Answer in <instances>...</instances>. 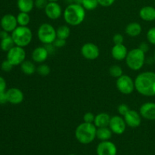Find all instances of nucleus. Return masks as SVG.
<instances>
[{
    "mask_svg": "<svg viewBox=\"0 0 155 155\" xmlns=\"http://www.w3.org/2000/svg\"><path fill=\"white\" fill-rule=\"evenodd\" d=\"M21 70L26 75H33L36 72V67L35 62L32 61L25 60L21 64Z\"/></svg>",
    "mask_w": 155,
    "mask_h": 155,
    "instance_id": "obj_24",
    "label": "nucleus"
},
{
    "mask_svg": "<svg viewBox=\"0 0 155 155\" xmlns=\"http://www.w3.org/2000/svg\"><path fill=\"white\" fill-rule=\"evenodd\" d=\"M13 67L14 65L8 60H5L2 63L1 69L5 72H9V71H12Z\"/></svg>",
    "mask_w": 155,
    "mask_h": 155,
    "instance_id": "obj_34",
    "label": "nucleus"
},
{
    "mask_svg": "<svg viewBox=\"0 0 155 155\" xmlns=\"http://www.w3.org/2000/svg\"><path fill=\"white\" fill-rule=\"evenodd\" d=\"M124 120L127 127L130 128H137L142 124V116L140 113L136 110L130 109L124 116Z\"/></svg>",
    "mask_w": 155,
    "mask_h": 155,
    "instance_id": "obj_13",
    "label": "nucleus"
},
{
    "mask_svg": "<svg viewBox=\"0 0 155 155\" xmlns=\"http://www.w3.org/2000/svg\"><path fill=\"white\" fill-rule=\"evenodd\" d=\"M116 87L117 90L124 95H130L136 90L134 80L130 76L126 74H123L117 79Z\"/></svg>",
    "mask_w": 155,
    "mask_h": 155,
    "instance_id": "obj_7",
    "label": "nucleus"
},
{
    "mask_svg": "<svg viewBox=\"0 0 155 155\" xmlns=\"http://www.w3.org/2000/svg\"><path fill=\"white\" fill-rule=\"evenodd\" d=\"M66 39H60V38H56L55 40L53 42V45H54L56 48H63L66 45Z\"/></svg>",
    "mask_w": 155,
    "mask_h": 155,
    "instance_id": "obj_36",
    "label": "nucleus"
},
{
    "mask_svg": "<svg viewBox=\"0 0 155 155\" xmlns=\"http://www.w3.org/2000/svg\"><path fill=\"white\" fill-rule=\"evenodd\" d=\"M86 9L81 5L69 4L63 12V18L66 24L72 27L80 25L86 18Z\"/></svg>",
    "mask_w": 155,
    "mask_h": 155,
    "instance_id": "obj_2",
    "label": "nucleus"
},
{
    "mask_svg": "<svg viewBox=\"0 0 155 155\" xmlns=\"http://www.w3.org/2000/svg\"><path fill=\"white\" fill-rule=\"evenodd\" d=\"M0 23H1V27L2 30L8 32V33H10V32L12 33L18 25L17 18L12 14L5 15L2 18Z\"/></svg>",
    "mask_w": 155,
    "mask_h": 155,
    "instance_id": "obj_14",
    "label": "nucleus"
},
{
    "mask_svg": "<svg viewBox=\"0 0 155 155\" xmlns=\"http://www.w3.org/2000/svg\"><path fill=\"white\" fill-rule=\"evenodd\" d=\"M69 155H76V154H69Z\"/></svg>",
    "mask_w": 155,
    "mask_h": 155,
    "instance_id": "obj_47",
    "label": "nucleus"
},
{
    "mask_svg": "<svg viewBox=\"0 0 155 155\" xmlns=\"http://www.w3.org/2000/svg\"><path fill=\"white\" fill-rule=\"evenodd\" d=\"M95 115L92 112H86L83 115V122L89 123V124H93L95 120Z\"/></svg>",
    "mask_w": 155,
    "mask_h": 155,
    "instance_id": "obj_32",
    "label": "nucleus"
},
{
    "mask_svg": "<svg viewBox=\"0 0 155 155\" xmlns=\"http://www.w3.org/2000/svg\"><path fill=\"white\" fill-rule=\"evenodd\" d=\"M12 37L15 45L24 48L30 45L33 39V32L28 27L18 26L12 33Z\"/></svg>",
    "mask_w": 155,
    "mask_h": 155,
    "instance_id": "obj_5",
    "label": "nucleus"
},
{
    "mask_svg": "<svg viewBox=\"0 0 155 155\" xmlns=\"http://www.w3.org/2000/svg\"><path fill=\"white\" fill-rule=\"evenodd\" d=\"M99 5L98 0H83L82 6L86 11H93Z\"/></svg>",
    "mask_w": 155,
    "mask_h": 155,
    "instance_id": "obj_29",
    "label": "nucleus"
},
{
    "mask_svg": "<svg viewBox=\"0 0 155 155\" xmlns=\"http://www.w3.org/2000/svg\"><path fill=\"white\" fill-rule=\"evenodd\" d=\"M8 102L7 95H6V91L0 93V104H5Z\"/></svg>",
    "mask_w": 155,
    "mask_h": 155,
    "instance_id": "obj_41",
    "label": "nucleus"
},
{
    "mask_svg": "<svg viewBox=\"0 0 155 155\" xmlns=\"http://www.w3.org/2000/svg\"><path fill=\"white\" fill-rule=\"evenodd\" d=\"M8 102L12 104H19L23 102L24 95L22 91L18 88H11L6 91Z\"/></svg>",
    "mask_w": 155,
    "mask_h": 155,
    "instance_id": "obj_16",
    "label": "nucleus"
},
{
    "mask_svg": "<svg viewBox=\"0 0 155 155\" xmlns=\"http://www.w3.org/2000/svg\"><path fill=\"white\" fill-rule=\"evenodd\" d=\"M65 2H66L67 3H68V5L69 4H72V3H74V0H64Z\"/></svg>",
    "mask_w": 155,
    "mask_h": 155,
    "instance_id": "obj_44",
    "label": "nucleus"
},
{
    "mask_svg": "<svg viewBox=\"0 0 155 155\" xmlns=\"http://www.w3.org/2000/svg\"><path fill=\"white\" fill-rule=\"evenodd\" d=\"M74 3L75 4H78V5H81L83 3V0H74Z\"/></svg>",
    "mask_w": 155,
    "mask_h": 155,
    "instance_id": "obj_43",
    "label": "nucleus"
},
{
    "mask_svg": "<svg viewBox=\"0 0 155 155\" xmlns=\"http://www.w3.org/2000/svg\"><path fill=\"white\" fill-rule=\"evenodd\" d=\"M138 48H140L143 52H145V54H146V53L149 51V44L146 42H142V43H140V45H139V46L138 47Z\"/></svg>",
    "mask_w": 155,
    "mask_h": 155,
    "instance_id": "obj_39",
    "label": "nucleus"
},
{
    "mask_svg": "<svg viewBox=\"0 0 155 155\" xmlns=\"http://www.w3.org/2000/svg\"><path fill=\"white\" fill-rule=\"evenodd\" d=\"M130 110V107H129V106L126 104H120L117 107L118 114H119L122 117H124V115H125L126 114H127Z\"/></svg>",
    "mask_w": 155,
    "mask_h": 155,
    "instance_id": "obj_35",
    "label": "nucleus"
},
{
    "mask_svg": "<svg viewBox=\"0 0 155 155\" xmlns=\"http://www.w3.org/2000/svg\"><path fill=\"white\" fill-rule=\"evenodd\" d=\"M8 36H9L8 32L5 31V30H2V31H0V38H1V39H5V38L8 37Z\"/></svg>",
    "mask_w": 155,
    "mask_h": 155,
    "instance_id": "obj_42",
    "label": "nucleus"
},
{
    "mask_svg": "<svg viewBox=\"0 0 155 155\" xmlns=\"http://www.w3.org/2000/svg\"><path fill=\"white\" fill-rule=\"evenodd\" d=\"M142 27L138 22H131L125 28L126 34L130 37H137L142 33Z\"/></svg>",
    "mask_w": 155,
    "mask_h": 155,
    "instance_id": "obj_20",
    "label": "nucleus"
},
{
    "mask_svg": "<svg viewBox=\"0 0 155 155\" xmlns=\"http://www.w3.org/2000/svg\"><path fill=\"white\" fill-rule=\"evenodd\" d=\"M7 60L14 66L21 65L26 60V51L23 47L15 45L7 53Z\"/></svg>",
    "mask_w": 155,
    "mask_h": 155,
    "instance_id": "obj_8",
    "label": "nucleus"
},
{
    "mask_svg": "<svg viewBox=\"0 0 155 155\" xmlns=\"http://www.w3.org/2000/svg\"><path fill=\"white\" fill-rule=\"evenodd\" d=\"M71 33V28H70V27L68 25L59 26V27L56 29L57 38H60V39H66L67 40V39L69 38Z\"/></svg>",
    "mask_w": 155,
    "mask_h": 155,
    "instance_id": "obj_25",
    "label": "nucleus"
},
{
    "mask_svg": "<svg viewBox=\"0 0 155 155\" xmlns=\"http://www.w3.org/2000/svg\"><path fill=\"white\" fill-rule=\"evenodd\" d=\"M108 127L114 134L122 135L125 133L127 126L124 117L120 115H115L110 117Z\"/></svg>",
    "mask_w": 155,
    "mask_h": 155,
    "instance_id": "obj_10",
    "label": "nucleus"
},
{
    "mask_svg": "<svg viewBox=\"0 0 155 155\" xmlns=\"http://www.w3.org/2000/svg\"><path fill=\"white\" fill-rule=\"evenodd\" d=\"M109 74L112 77H114V78H119L120 77L124 74V71H123L122 68L119 65H112L109 68Z\"/></svg>",
    "mask_w": 155,
    "mask_h": 155,
    "instance_id": "obj_28",
    "label": "nucleus"
},
{
    "mask_svg": "<svg viewBox=\"0 0 155 155\" xmlns=\"http://www.w3.org/2000/svg\"><path fill=\"white\" fill-rule=\"evenodd\" d=\"M125 61L130 70L134 71H140L146 61L145 53L139 48H133L128 51Z\"/></svg>",
    "mask_w": 155,
    "mask_h": 155,
    "instance_id": "obj_4",
    "label": "nucleus"
},
{
    "mask_svg": "<svg viewBox=\"0 0 155 155\" xmlns=\"http://www.w3.org/2000/svg\"><path fill=\"white\" fill-rule=\"evenodd\" d=\"M59 0H48V2H58Z\"/></svg>",
    "mask_w": 155,
    "mask_h": 155,
    "instance_id": "obj_45",
    "label": "nucleus"
},
{
    "mask_svg": "<svg viewBox=\"0 0 155 155\" xmlns=\"http://www.w3.org/2000/svg\"><path fill=\"white\" fill-rule=\"evenodd\" d=\"M146 39L148 43L155 45V27H151L146 33Z\"/></svg>",
    "mask_w": 155,
    "mask_h": 155,
    "instance_id": "obj_31",
    "label": "nucleus"
},
{
    "mask_svg": "<svg viewBox=\"0 0 155 155\" xmlns=\"http://www.w3.org/2000/svg\"><path fill=\"white\" fill-rule=\"evenodd\" d=\"M36 73L42 77H46L51 73V68L45 64H40L39 66L36 67Z\"/></svg>",
    "mask_w": 155,
    "mask_h": 155,
    "instance_id": "obj_30",
    "label": "nucleus"
},
{
    "mask_svg": "<svg viewBox=\"0 0 155 155\" xmlns=\"http://www.w3.org/2000/svg\"><path fill=\"white\" fill-rule=\"evenodd\" d=\"M141 19L147 22L155 21V7L151 5H145L141 8L139 12Z\"/></svg>",
    "mask_w": 155,
    "mask_h": 155,
    "instance_id": "obj_19",
    "label": "nucleus"
},
{
    "mask_svg": "<svg viewBox=\"0 0 155 155\" xmlns=\"http://www.w3.org/2000/svg\"><path fill=\"white\" fill-rule=\"evenodd\" d=\"M154 7H155V0H154Z\"/></svg>",
    "mask_w": 155,
    "mask_h": 155,
    "instance_id": "obj_48",
    "label": "nucleus"
},
{
    "mask_svg": "<svg viewBox=\"0 0 155 155\" xmlns=\"http://www.w3.org/2000/svg\"><path fill=\"white\" fill-rule=\"evenodd\" d=\"M139 113L142 118L147 120H155V103L145 102L141 105Z\"/></svg>",
    "mask_w": 155,
    "mask_h": 155,
    "instance_id": "obj_15",
    "label": "nucleus"
},
{
    "mask_svg": "<svg viewBox=\"0 0 155 155\" xmlns=\"http://www.w3.org/2000/svg\"><path fill=\"white\" fill-rule=\"evenodd\" d=\"M113 42L114 45H116V44H124V36L120 33H116L113 36Z\"/></svg>",
    "mask_w": 155,
    "mask_h": 155,
    "instance_id": "obj_37",
    "label": "nucleus"
},
{
    "mask_svg": "<svg viewBox=\"0 0 155 155\" xmlns=\"http://www.w3.org/2000/svg\"><path fill=\"white\" fill-rule=\"evenodd\" d=\"M17 6L20 12L30 13L35 8L34 0H17Z\"/></svg>",
    "mask_w": 155,
    "mask_h": 155,
    "instance_id": "obj_22",
    "label": "nucleus"
},
{
    "mask_svg": "<svg viewBox=\"0 0 155 155\" xmlns=\"http://www.w3.org/2000/svg\"><path fill=\"white\" fill-rule=\"evenodd\" d=\"M115 1L116 0H98L99 5L105 8L111 6L115 2Z\"/></svg>",
    "mask_w": 155,
    "mask_h": 155,
    "instance_id": "obj_38",
    "label": "nucleus"
},
{
    "mask_svg": "<svg viewBox=\"0 0 155 155\" xmlns=\"http://www.w3.org/2000/svg\"><path fill=\"white\" fill-rule=\"evenodd\" d=\"M6 89V81L3 77L0 76V93L5 92Z\"/></svg>",
    "mask_w": 155,
    "mask_h": 155,
    "instance_id": "obj_40",
    "label": "nucleus"
},
{
    "mask_svg": "<svg viewBox=\"0 0 155 155\" xmlns=\"http://www.w3.org/2000/svg\"><path fill=\"white\" fill-rule=\"evenodd\" d=\"M97 155H117V148L114 142L108 141H101L96 148Z\"/></svg>",
    "mask_w": 155,
    "mask_h": 155,
    "instance_id": "obj_12",
    "label": "nucleus"
},
{
    "mask_svg": "<svg viewBox=\"0 0 155 155\" xmlns=\"http://www.w3.org/2000/svg\"><path fill=\"white\" fill-rule=\"evenodd\" d=\"M49 53L45 46H38L33 50L31 58L33 61L37 64H42L47 60Z\"/></svg>",
    "mask_w": 155,
    "mask_h": 155,
    "instance_id": "obj_17",
    "label": "nucleus"
},
{
    "mask_svg": "<svg viewBox=\"0 0 155 155\" xmlns=\"http://www.w3.org/2000/svg\"><path fill=\"white\" fill-rule=\"evenodd\" d=\"M48 3V0H34V5L35 7L37 9L42 10V9H45L46 5Z\"/></svg>",
    "mask_w": 155,
    "mask_h": 155,
    "instance_id": "obj_33",
    "label": "nucleus"
},
{
    "mask_svg": "<svg viewBox=\"0 0 155 155\" xmlns=\"http://www.w3.org/2000/svg\"><path fill=\"white\" fill-rule=\"evenodd\" d=\"M153 58H154V61H155V50H154V56H153Z\"/></svg>",
    "mask_w": 155,
    "mask_h": 155,
    "instance_id": "obj_46",
    "label": "nucleus"
},
{
    "mask_svg": "<svg viewBox=\"0 0 155 155\" xmlns=\"http://www.w3.org/2000/svg\"><path fill=\"white\" fill-rule=\"evenodd\" d=\"M97 127L94 124L82 123L75 130V138L80 143L89 145L96 138Z\"/></svg>",
    "mask_w": 155,
    "mask_h": 155,
    "instance_id": "obj_3",
    "label": "nucleus"
},
{
    "mask_svg": "<svg viewBox=\"0 0 155 155\" xmlns=\"http://www.w3.org/2000/svg\"><path fill=\"white\" fill-rule=\"evenodd\" d=\"M63 12L61 6L58 2H48V5L44 9L45 16L52 21L59 19L61 15H63Z\"/></svg>",
    "mask_w": 155,
    "mask_h": 155,
    "instance_id": "obj_11",
    "label": "nucleus"
},
{
    "mask_svg": "<svg viewBox=\"0 0 155 155\" xmlns=\"http://www.w3.org/2000/svg\"><path fill=\"white\" fill-rule=\"evenodd\" d=\"M37 37L39 42L44 45L52 44L57 38L56 29L51 24L43 23L38 28Z\"/></svg>",
    "mask_w": 155,
    "mask_h": 155,
    "instance_id": "obj_6",
    "label": "nucleus"
},
{
    "mask_svg": "<svg viewBox=\"0 0 155 155\" xmlns=\"http://www.w3.org/2000/svg\"><path fill=\"white\" fill-rule=\"evenodd\" d=\"M113 133L109 127L97 128L96 138L100 141H108L111 139Z\"/></svg>",
    "mask_w": 155,
    "mask_h": 155,
    "instance_id": "obj_23",
    "label": "nucleus"
},
{
    "mask_svg": "<svg viewBox=\"0 0 155 155\" xmlns=\"http://www.w3.org/2000/svg\"><path fill=\"white\" fill-rule=\"evenodd\" d=\"M82 56L86 60L94 61L100 55V49L97 45L92 42H86L80 49Z\"/></svg>",
    "mask_w": 155,
    "mask_h": 155,
    "instance_id": "obj_9",
    "label": "nucleus"
},
{
    "mask_svg": "<svg viewBox=\"0 0 155 155\" xmlns=\"http://www.w3.org/2000/svg\"><path fill=\"white\" fill-rule=\"evenodd\" d=\"M110 117H111L105 112H101V113L95 115V120H94V125L97 127V128H100V127H108L109 123H110Z\"/></svg>",
    "mask_w": 155,
    "mask_h": 155,
    "instance_id": "obj_21",
    "label": "nucleus"
},
{
    "mask_svg": "<svg viewBox=\"0 0 155 155\" xmlns=\"http://www.w3.org/2000/svg\"><path fill=\"white\" fill-rule=\"evenodd\" d=\"M135 89L141 95L155 96V72L145 71L136 76L134 80Z\"/></svg>",
    "mask_w": 155,
    "mask_h": 155,
    "instance_id": "obj_1",
    "label": "nucleus"
},
{
    "mask_svg": "<svg viewBox=\"0 0 155 155\" xmlns=\"http://www.w3.org/2000/svg\"><path fill=\"white\" fill-rule=\"evenodd\" d=\"M128 51V49L124 44H116L112 47L110 54L114 60L121 61L125 60Z\"/></svg>",
    "mask_w": 155,
    "mask_h": 155,
    "instance_id": "obj_18",
    "label": "nucleus"
},
{
    "mask_svg": "<svg viewBox=\"0 0 155 155\" xmlns=\"http://www.w3.org/2000/svg\"><path fill=\"white\" fill-rule=\"evenodd\" d=\"M15 45V42H14L13 39H12V36H9L8 37L5 38V39H1V42H0V47L1 49L4 51H8L9 50L12 49L14 46Z\"/></svg>",
    "mask_w": 155,
    "mask_h": 155,
    "instance_id": "obj_26",
    "label": "nucleus"
},
{
    "mask_svg": "<svg viewBox=\"0 0 155 155\" xmlns=\"http://www.w3.org/2000/svg\"><path fill=\"white\" fill-rule=\"evenodd\" d=\"M17 21L19 26H23V27H27L30 22V16L29 13L27 12H21L17 15Z\"/></svg>",
    "mask_w": 155,
    "mask_h": 155,
    "instance_id": "obj_27",
    "label": "nucleus"
}]
</instances>
